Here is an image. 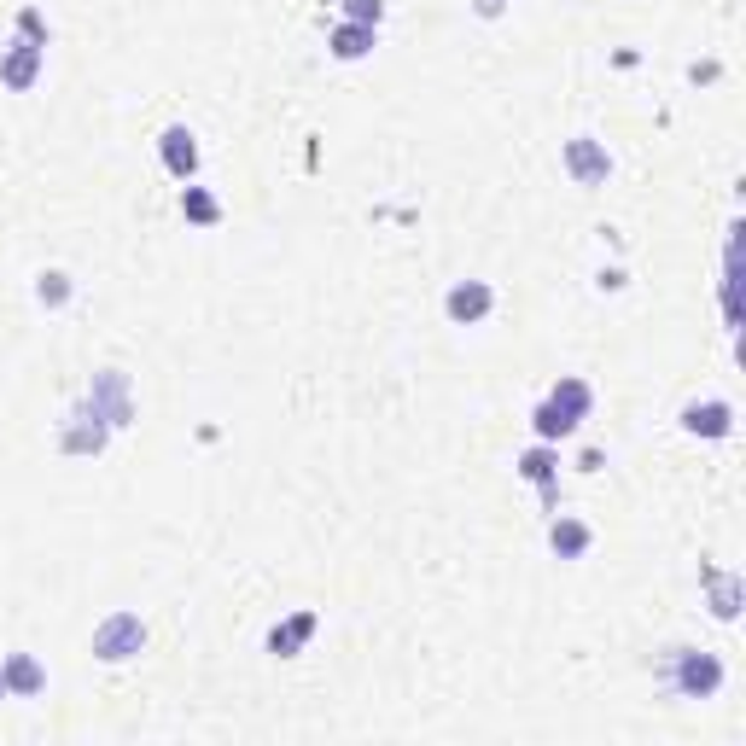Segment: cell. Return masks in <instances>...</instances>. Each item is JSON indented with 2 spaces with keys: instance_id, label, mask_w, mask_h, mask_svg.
Masks as SVG:
<instances>
[{
  "instance_id": "15",
  "label": "cell",
  "mask_w": 746,
  "mask_h": 746,
  "mask_svg": "<svg viewBox=\"0 0 746 746\" xmlns=\"http://www.w3.org/2000/svg\"><path fill=\"white\" fill-rule=\"evenodd\" d=\"M65 298H70L65 274H41V304H65Z\"/></svg>"
},
{
  "instance_id": "14",
  "label": "cell",
  "mask_w": 746,
  "mask_h": 746,
  "mask_svg": "<svg viewBox=\"0 0 746 746\" xmlns=\"http://www.w3.org/2000/svg\"><path fill=\"white\" fill-rule=\"evenodd\" d=\"M181 210H187L193 222H216V216H222V210H216V199H210V193H199V187H187V199H181Z\"/></svg>"
},
{
  "instance_id": "17",
  "label": "cell",
  "mask_w": 746,
  "mask_h": 746,
  "mask_svg": "<svg viewBox=\"0 0 746 746\" xmlns=\"http://www.w3.org/2000/svg\"><path fill=\"white\" fill-rule=\"evenodd\" d=\"M525 478H548V455H543V449L525 455Z\"/></svg>"
},
{
  "instance_id": "3",
  "label": "cell",
  "mask_w": 746,
  "mask_h": 746,
  "mask_svg": "<svg viewBox=\"0 0 746 746\" xmlns=\"http://www.w3.org/2000/svg\"><path fill=\"white\" fill-rule=\"evenodd\" d=\"M490 304H496V292H490L484 280H467V286L449 292V321H484Z\"/></svg>"
},
{
  "instance_id": "16",
  "label": "cell",
  "mask_w": 746,
  "mask_h": 746,
  "mask_svg": "<svg viewBox=\"0 0 746 746\" xmlns=\"http://www.w3.org/2000/svg\"><path fill=\"white\" fill-rule=\"evenodd\" d=\"M344 6H350V18H356V24H379V12H385L379 0H344Z\"/></svg>"
},
{
  "instance_id": "2",
  "label": "cell",
  "mask_w": 746,
  "mask_h": 746,
  "mask_svg": "<svg viewBox=\"0 0 746 746\" xmlns=\"http://www.w3.org/2000/svg\"><path fill=\"white\" fill-rule=\"evenodd\" d=\"M717 682H723V665H717L712 653H682V694H717Z\"/></svg>"
},
{
  "instance_id": "4",
  "label": "cell",
  "mask_w": 746,
  "mask_h": 746,
  "mask_svg": "<svg viewBox=\"0 0 746 746\" xmlns=\"http://www.w3.org/2000/svg\"><path fill=\"white\" fill-rule=\"evenodd\" d=\"M566 164H572L577 181H607V170H612V158H607V152H601L589 135H577L572 146H566Z\"/></svg>"
},
{
  "instance_id": "12",
  "label": "cell",
  "mask_w": 746,
  "mask_h": 746,
  "mask_svg": "<svg viewBox=\"0 0 746 746\" xmlns=\"http://www.w3.org/2000/svg\"><path fill=\"white\" fill-rule=\"evenodd\" d=\"M572 426H577V420H566V414H560L554 403H543V408H537V438H566Z\"/></svg>"
},
{
  "instance_id": "13",
  "label": "cell",
  "mask_w": 746,
  "mask_h": 746,
  "mask_svg": "<svg viewBox=\"0 0 746 746\" xmlns=\"http://www.w3.org/2000/svg\"><path fill=\"white\" fill-rule=\"evenodd\" d=\"M309 630H315V618H309V612H298L286 630H274V636H269V647H274V653H286V647L298 642V636H309Z\"/></svg>"
},
{
  "instance_id": "18",
  "label": "cell",
  "mask_w": 746,
  "mask_h": 746,
  "mask_svg": "<svg viewBox=\"0 0 746 746\" xmlns=\"http://www.w3.org/2000/svg\"><path fill=\"white\" fill-rule=\"evenodd\" d=\"M478 6H484V12H502V0H478Z\"/></svg>"
},
{
  "instance_id": "5",
  "label": "cell",
  "mask_w": 746,
  "mask_h": 746,
  "mask_svg": "<svg viewBox=\"0 0 746 746\" xmlns=\"http://www.w3.org/2000/svg\"><path fill=\"white\" fill-rule=\"evenodd\" d=\"M682 426L688 432H700V438H729V426H735V414H729V403H694L688 414H682Z\"/></svg>"
},
{
  "instance_id": "10",
  "label": "cell",
  "mask_w": 746,
  "mask_h": 746,
  "mask_svg": "<svg viewBox=\"0 0 746 746\" xmlns=\"http://www.w3.org/2000/svg\"><path fill=\"white\" fill-rule=\"evenodd\" d=\"M368 41H373V24H344V30L333 35V53H339V59H362Z\"/></svg>"
},
{
  "instance_id": "19",
  "label": "cell",
  "mask_w": 746,
  "mask_h": 746,
  "mask_svg": "<svg viewBox=\"0 0 746 746\" xmlns=\"http://www.w3.org/2000/svg\"><path fill=\"white\" fill-rule=\"evenodd\" d=\"M0 700H6V677H0Z\"/></svg>"
},
{
  "instance_id": "9",
  "label": "cell",
  "mask_w": 746,
  "mask_h": 746,
  "mask_svg": "<svg viewBox=\"0 0 746 746\" xmlns=\"http://www.w3.org/2000/svg\"><path fill=\"white\" fill-rule=\"evenodd\" d=\"M0 677H6V688H18V694H35V688H41V665H35L30 653H12V659H6V671H0Z\"/></svg>"
},
{
  "instance_id": "6",
  "label": "cell",
  "mask_w": 746,
  "mask_h": 746,
  "mask_svg": "<svg viewBox=\"0 0 746 746\" xmlns=\"http://www.w3.org/2000/svg\"><path fill=\"white\" fill-rule=\"evenodd\" d=\"M164 164H170L175 175H193V170H199V146H193V135H187V129H170V135H164Z\"/></svg>"
},
{
  "instance_id": "1",
  "label": "cell",
  "mask_w": 746,
  "mask_h": 746,
  "mask_svg": "<svg viewBox=\"0 0 746 746\" xmlns=\"http://www.w3.org/2000/svg\"><path fill=\"white\" fill-rule=\"evenodd\" d=\"M140 647H146V624H140L135 612H111L100 630H94V653L111 659V665H117V659H135Z\"/></svg>"
},
{
  "instance_id": "11",
  "label": "cell",
  "mask_w": 746,
  "mask_h": 746,
  "mask_svg": "<svg viewBox=\"0 0 746 746\" xmlns=\"http://www.w3.org/2000/svg\"><path fill=\"white\" fill-rule=\"evenodd\" d=\"M554 548L572 560V554H583V548H589V531H583V525H572V519H560V525H554Z\"/></svg>"
},
{
  "instance_id": "7",
  "label": "cell",
  "mask_w": 746,
  "mask_h": 746,
  "mask_svg": "<svg viewBox=\"0 0 746 746\" xmlns=\"http://www.w3.org/2000/svg\"><path fill=\"white\" fill-rule=\"evenodd\" d=\"M35 70H41V47H24V41H18V53L6 59V70H0V76H6V88H30Z\"/></svg>"
},
{
  "instance_id": "8",
  "label": "cell",
  "mask_w": 746,
  "mask_h": 746,
  "mask_svg": "<svg viewBox=\"0 0 746 746\" xmlns=\"http://www.w3.org/2000/svg\"><path fill=\"white\" fill-rule=\"evenodd\" d=\"M548 403L560 408V414H566V420H583V414H589V385H583V379H560V385H554V397H548Z\"/></svg>"
}]
</instances>
